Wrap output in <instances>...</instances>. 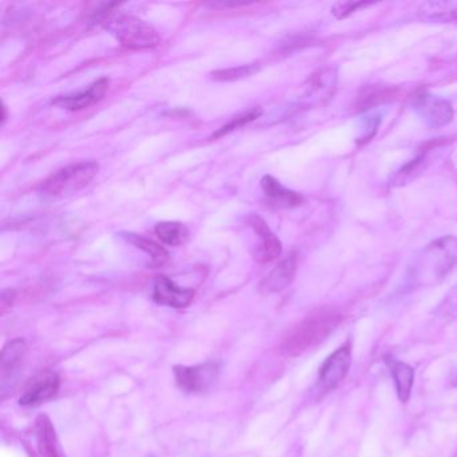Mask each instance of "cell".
<instances>
[{"mask_svg":"<svg viewBox=\"0 0 457 457\" xmlns=\"http://www.w3.org/2000/svg\"><path fill=\"white\" fill-rule=\"evenodd\" d=\"M342 320L344 317L336 309L325 307L312 312L286 334L280 346L282 352L288 357L303 354L325 341L341 325Z\"/></svg>","mask_w":457,"mask_h":457,"instance_id":"cell-1","label":"cell"},{"mask_svg":"<svg viewBox=\"0 0 457 457\" xmlns=\"http://www.w3.org/2000/svg\"><path fill=\"white\" fill-rule=\"evenodd\" d=\"M296 267H298V259H296L295 253H291L264 278L261 290L267 294L279 293V291L285 290L295 278Z\"/></svg>","mask_w":457,"mask_h":457,"instance_id":"cell-13","label":"cell"},{"mask_svg":"<svg viewBox=\"0 0 457 457\" xmlns=\"http://www.w3.org/2000/svg\"><path fill=\"white\" fill-rule=\"evenodd\" d=\"M159 239L170 247H178L188 240L189 231L186 224L179 221H162L154 228Z\"/></svg>","mask_w":457,"mask_h":457,"instance_id":"cell-20","label":"cell"},{"mask_svg":"<svg viewBox=\"0 0 457 457\" xmlns=\"http://www.w3.org/2000/svg\"><path fill=\"white\" fill-rule=\"evenodd\" d=\"M194 298L195 291L192 288L179 287L170 278L159 277L154 280V299L156 303L184 309L191 304Z\"/></svg>","mask_w":457,"mask_h":457,"instance_id":"cell-11","label":"cell"},{"mask_svg":"<svg viewBox=\"0 0 457 457\" xmlns=\"http://www.w3.org/2000/svg\"><path fill=\"white\" fill-rule=\"evenodd\" d=\"M109 79H100L89 89L73 96H61L53 101V105L69 112H79L100 103L109 90Z\"/></svg>","mask_w":457,"mask_h":457,"instance_id":"cell-10","label":"cell"},{"mask_svg":"<svg viewBox=\"0 0 457 457\" xmlns=\"http://www.w3.org/2000/svg\"><path fill=\"white\" fill-rule=\"evenodd\" d=\"M247 221L261 239V245L256 251V259L261 263H269L277 259L282 253V243L278 239L277 235L270 229L261 216L251 215Z\"/></svg>","mask_w":457,"mask_h":457,"instance_id":"cell-12","label":"cell"},{"mask_svg":"<svg viewBox=\"0 0 457 457\" xmlns=\"http://www.w3.org/2000/svg\"><path fill=\"white\" fill-rule=\"evenodd\" d=\"M411 109L427 127L432 129L446 127L453 120L454 112L451 103L428 90H420L413 100Z\"/></svg>","mask_w":457,"mask_h":457,"instance_id":"cell-5","label":"cell"},{"mask_svg":"<svg viewBox=\"0 0 457 457\" xmlns=\"http://www.w3.org/2000/svg\"><path fill=\"white\" fill-rule=\"evenodd\" d=\"M419 18L425 22L456 23L457 2H427L420 6Z\"/></svg>","mask_w":457,"mask_h":457,"instance_id":"cell-18","label":"cell"},{"mask_svg":"<svg viewBox=\"0 0 457 457\" xmlns=\"http://www.w3.org/2000/svg\"><path fill=\"white\" fill-rule=\"evenodd\" d=\"M454 457H457V451L454 452Z\"/></svg>","mask_w":457,"mask_h":457,"instance_id":"cell-31","label":"cell"},{"mask_svg":"<svg viewBox=\"0 0 457 457\" xmlns=\"http://www.w3.org/2000/svg\"><path fill=\"white\" fill-rule=\"evenodd\" d=\"M15 296H17V294H15L14 290H4V293H2V301H0L2 312H6V310L12 306Z\"/></svg>","mask_w":457,"mask_h":457,"instance_id":"cell-28","label":"cell"},{"mask_svg":"<svg viewBox=\"0 0 457 457\" xmlns=\"http://www.w3.org/2000/svg\"><path fill=\"white\" fill-rule=\"evenodd\" d=\"M219 371L220 366L215 362L199 366H175L173 369L179 387L188 393H202L210 389L218 378Z\"/></svg>","mask_w":457,"mask_h":457,"instance_id":"cell-8","label":"cell"},{"mask_svg":"<svg viewBox=\"0 0 457 457\" xmlns=\"http://www.w3.org/2000/svg\"><path fill=\"white\" fill-rule=\"evenodd\" d=\"M371 4H369V2H339L333 6V15L337 20H345V18L354 14L355 12H360Z\"/></svg>","mask_w":457,"mask_h":457,"instance_id":"cell-26","label":"cell"},{"mask_svg":"<svg viewBox=\"0 0 457 457\" xmlns=\"http://www.w3.org/2000/svg\"><path fill=\"white\" fill-rule=\"evenodd\" d=\"M398 90L395 87H365L358 96V109H370L379 104L386 103L395 97Z\"/></svg>","mask_w":457,"mask_h":457,"instance_id":"cell-22","label":"cell"},{"mask_svg":"<svg viewBox=\"0 0 457 457\" xmlns=\"http://www.w3.org/2000/svg\"><path fill=\"white\" fill-rule=\"evenodd\" d=\"M457 264V237L448 235L429 243L411 261L409 278L417 285L441 282Z\"/></svg>","mask_w":457,"mask_h":457,"instance_id":"cell-2","label":"cell"},{"mask_svg":"<svg viewBox=\"0 0 457 457\" xmlns=\"http://www.w3.org/2000/svg\"><path fill=\"white\" fill-rule=\"evenodd\" d=\"M2 112H4V114H2V125H4L7 120V106L4 105V106H2Z\"/></svg>","mask_w":457,"mask_h":457,"instance_id":"cell-29","label":"cell"},{"mask_svg":"<svg viewBox=\"0 0 457 457\" xmlns=\"http://www.w3.org/2000/svg\"><path fill=\"white\" fill-rule=\"evenodd\" d=\"M28 346L23 339H14L9 342L2 350L0 355V390L2 398H6V393L14 389L20 378L21 369L25 360Z\"/></svg>","mask_w":457,"mask_h":457,"instance_id":"cell-7","label":"cell"},{"mask_svg":"<svg viewBox=\"0 0 457 457\" xmlns=\"http://www.w3.org/2000/svg\"><path fill=\"white\" fill-rule=\"evenodd\" d=\"M453 385H454V386H456V387H457V379H456V381H454V384H453Z\"/></svg>","mask_w":457,"mask_h":457,"instance_id":"cell-30","label":"cell"},{"mask_svg":"<svg viewBox=\"0 0 457 457\" xmlns=\"http://www.w3.org/2000/svg\"><path fill=\"white\" fill-rule=\"evenodd\" d=\"M258 71L259 66L256 63H251V65H242L237 66V68L221 69V71H213L212 79L221 82L239 81V79H245V77L253 76Z\"/></svg>","mask_w":457,"mask_h":457,"instance_id":"cell-24","label":"cell"},{"mask_svg":"<svg viewBox=\"0 0 457 457\" xmlns=\"http://www.w3.org/2000/svg\"><path fill=\"white\" fill-rule=\"evenodd\" d=\"M36 440L42 457H66L52 420L45 414L37 419Z\"/></svg>","mask_w":457,"mask_h":457,"instance_id":"cell-15","label":"cell"},{"mask_svg":"<svg viewBox=\"0 0 457 457\" xmlns=\"http://www.w3.org/2000/svg\"><path fill=\"white\" fill-rule=\"evenodd\" d=\"M309 84L310 87H307L309 97L314 98L318 103H328V98L333 97L337 85H338L337 69H322L312 76Z\"/></svg>","mask_w":457,"mask_h":457,"instance_id":"cell-16","label":"cell"},{"mask_svg":"<svg viewBox=\"0 0 457 457\" xmlns=\"http://www.w3.org/2000/svg\"><path fill=\"white\" fill-rule=\"evenodd\" d=\"M262 189L264 195L271 200L278 207L294 208L304 202L303 196L298 192L290 191L285 188L277 179L272 176H264L261 181Z\"/></svg>","mask_w":457,"mask_h":457,"instance_id":"cell-17","label":"cell"},{"mask_svg":"<svg viewBox=\"0 0 457 457\" xmlns=\"http://www.w3.org/2000/svg\"><path fill=\"white\" fill-rule=\"evenodd\" d=\"M427 162L428 149H424L421 154H419V156H417L416 159L406 162L403 168H400V170L393 175V178L390 179V181H392L390 184L395 187H403L405 186V184L411 183V181L414 180L420 173H422V170H425V164H427Z\"/></svg>","mask_w":457,"mask_h":457,"instance_id":"cell-21","label":"cell"},{"mask_svg":"<svg viewBox=\"0 0 457 457\" xmlns=\"http://www.w3.org/2000/svg\"><path fill=\"white\" fill-rule=\"evenodd\" d=\"M100 170V165L96 162H84L71 164L55 172L42 184V192L47 196L62 197L89 186Z\"/></svg>","mask_w":457,"mask_h":457,"instance_id":"cell-4","label":"cell"},{"mask_svg":"<svg viewBox=\"0 0 457 457\" xmlns=\"http://www.w3.org/2000/svg\"><path fill=\"white\" fill-rule=\"evenodd\" d=\"M101 23L128 49H154L162 41L154 26L132 15L105 12Z\"/></svg>","mask_w":457,"mask_h":457,"instance_id":"cell-3","label":"cell"},{"mask_svg":"<svg viewBox=\"0 0 457 457\" xmlns=\"http://www.w3.org/2000/svg\"><path fill=\"white\" fill-rule=\"evenodd\" d=\"M60 390V377L54 371H42L31 379L25 393L20 398V403L28 408H37L55 397Z\"/></svg>","mask_w":457,"mask_h":457,"instance_id":"cell-9","label":"cell"},{"mask_svg":"<svg viewBox=\"0 0 457 457\" xmlns=\"http://www.w3.org/2000/svg\"><path fill=\"white\" fill-rule=\"evenodd\" d=\"M263 114V111L261 108H253L250 111L245 112V113L237 114V117L231 120L228 124L223 125L220 129L216 130L212 135V138L224 137L226 135L234 132V130L239 129V128L245 127V124L255 121L256 119Z\"/></svg>","mask_w":457,"mask_h":457,"instance_id":"cell-23","label":"cell"},{"mask_svg":"<svg viewBox=\"0 0 457 457\" xmlns=\"http://www.w3.org/2000/svg\"><path fill=\"white\" fill-rule=\"evenodd\" d=\"M124 237L130 245H135L138 250L144 251L146 255L151 256L152 266L162 267L170 261L168 251L162 247L159 243L154 242V240L136 234H124Z\"/></svg>","mask_w":457,"mask_h":457,"instance_id":"cell-19","label":"cell"},{"mask_svg":"<svg viewBox=\"0 0 457 457\" xmlns=\"http://www.w3.org/2000/svg\"><path fill=\"white\" fill-rule=\"evenodd\" d=\"M382 117L378 113H370L368 116L362 117L360 125V135L357 137V143L360 145L362 144L369 143L371 138L376 135L378 130L379 125H381Z\"/></svg>","mask_w":457,"mask_h":457,"instance_id":"cell-25","label":"cell"},{"mask_svg":"<svg viewBox=\"0 0 457 457\" xmlns=\"http://www.w3.org/2000/svg\"><path fill=\"white\" fill-rule=\"evenodd\" d=\"M384 361L389 368L393 381H395L398 400L403 403H408L411 389H413L414 369L408 363L393 357V355H385Z\"/></svg>","mask_w":457,"mask_h":457,"instance_id":"cell-14","label":"cell"},{"mask_svg":"<svg viewBox=\"0 0 457 457\" xmlns=\"http://www.w3.org/2000/svg\"><path fill=\"white\" fill-rule=\"evenodd\" d=\"M438 312H443V314L457 312V285L449 291L448 295L445 296L443 303L438 307Z\"/></svg>","mask_w":457,"mask_h":457,"instance_id":"cell-27","label":"cell"},{"mask_svg":"<svg viewBox=\"0 0 457 457\" xmlns=\"http://www.w3.org/2000/svg\"><path fill=\"white\" fill-rule=\"evenodd\" d=\"M352 366V344L346 342L331 353L320 369L318 387L320 392L330 393L344 382Z\"/></svg>","mask_w":457,"mask_h":457,"instance_id":"cell-6","label":"cell"}]
</instances>
